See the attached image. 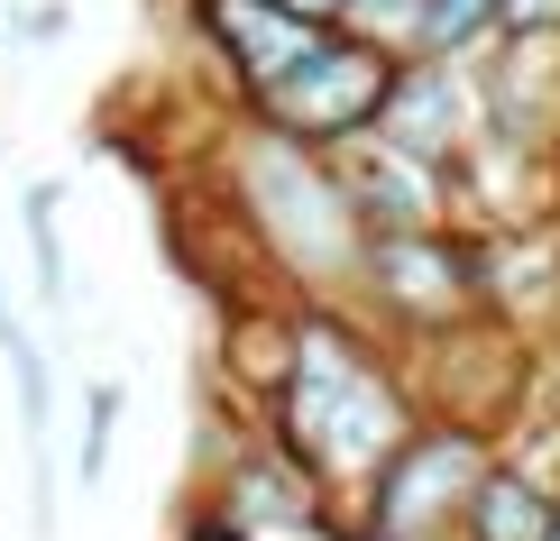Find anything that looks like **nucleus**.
<instances>
[{"mask_svg": "<svg viewBox=\"0 0 560 541\" xmlns=\"http://www.w3.org/2000/svg\"><path fill=\"white\" fill-rule=\"evenodd\" d=\"M487 28H497V0H423V10H413V56H459V46H469V37H487Z\"/></svg>", "mask_w": 560, "mask_h": 541, "instance_id": "obj_7", "label": "nucleus"}, {"mask_svg": "<svg viewBox=\"0 0 560 541\" xmlns=\"http://www.w3.org/2000/svg\"><path fill=\"white\" fill-rule=\"evenodd\" d=\"M10 340H19V331H10V303H0V349H10Z\"/></svg>", "mask_w": 560, "mask_h": 541, "instance_id": "obj_10", "label": "nucleus"}, {"mask_svg": "<svg viewBox=\"0 0 560 541\" xmlns=\"http://www.w3.org/2000/svg\"><path fill=\"white\" fill-rule=\"evenodd\" d=\"M542 541H560V505H551V524H542Z\"/></svg>", "mask_w": 560, "mask_h": 541, "instance_id": "obj_11", "label": "nucleus"}, {"mask_svg": "<svg viewBox=\"0 0 560 541\" xmlns=\"http://www.w3.org/2000/svg\"><path fill=\"white\" fill-rule=\"evenodd\" d=\"M386 92H395V56L377 37H359V28H331L303 64L258 83V110L285 138H349V129H368L386 110Z\"/></svg>", "mask_w": 560, "mask_h": 541, "instance_id": "obj_1", "label": "nucleus"}, {"mask_svg": "<svg viewBox=\"0 0 560 541\" xmlns=\"http://www.w3.org/2000/svg\"><path fill=\"white\" fill-rule=\"evenodd\" d=\"M340 193H349L359 221H377V230H423V221H432L423 156H377V148H359V156H349V175H340Z\"/></svg>", "mask_w": 560, "mask_h": 541, "instance_id": "obj_4", "label": "nucleus"}, {"mask_svg": "<svg viewBox=\"0 0 560 541\" xmlns=\"http://www.w3.org/2000/svg\"><path fill=\"white\" fill-rule=\"evenodd\" d=\"M377 275L395 285V303H413V313H441V303L469 285V267H459L441 239H423V230H386L377 239Z\"/></svg>", "mask_w": 560, "mask_h": 541, "instance_id": "obj_5", "label": "nucleus"}, {"mask_svg": "<svg viewBox=\"0 0 560 541\" xmlns=\"http://www.w3.org/2000/svg\"><path fill=\"white\" fill-rule=\"evenodd\" d=\"M469 514H478V541H542V524H551V505L524 478H478Z\"/></svg>", "mask_w": 560, "mask_h": 541, "instance_id": "obj_6", "label": "nucleus"}, {"mask_svg": "<svg viewBox=\"0 0 560 541\" xmlns=\"http://www.w3.org/2000/svg\"><path fill=\"white\" fill-rule=\"evenodd\" d=\"M202 10V37L230 56V74H240L248 92L276 83L285 64H303L322 37H331V19H313L303 0H194Z\"/></svg>", "mask_w": 560, "mask_h": 541, "instance_id": "obj_3", "label": "nucleus"}, {"mask_svg": "<svg viewBox=\"0 0 560 541\" xmlns=\"http://www.w3.org/2000/svg\"><path fill=\"white\" fill-rule=\"evenodd\" d=\"M560 0H497V37H551Z\"/></svg>", "mask_w": 560, "mask_h": 541, "instance_id": "obj_9", "label": "nucleus"}, {"mask_svg": "<svg viewBox=\"0 0 560 541\" xmlns=\"http://www.w3.org/2000/svg\"><path fill=\"white\" fill-rule=\"evenodd\" d=\"M46 211H56V193H46V184H28V248H37V285H46V303H56V294H65V257H56Z\"/></svg>", "mask_w": 560, "mask_h": 541, "instance_id": "obj_8", "label": "nucleus"}, {"mask_svg": "<svg viewBox=\"0 0 560 541\" xmlns=\"http://www.w3.org/2000/svg\"><path fill=\"white\" fill-rule=\"evenodd\" d=\"M212 541H240V532H212Z\"/></svg>", "mask_w": 560, "mask_h": 541, "instance_id": "obj_12", "label": "nucleus"}, {"mask_svg": "<svg viewBox=\"0 0 560 541\" xmlns=\"http://www.w3.org/2000/svg\"><path fill=\"white\" fill-rule=\"evenodd\" d=\"M248 193H258V211H276L285 248H303V257H349V239H359V211H349V193H340L322 166H303L285 129L248 148Z\"/></svg>", "mask_w": 560, "mask_h": 541, "instance_id": "obj_2", "label": "nucleus"}]
</instances>
